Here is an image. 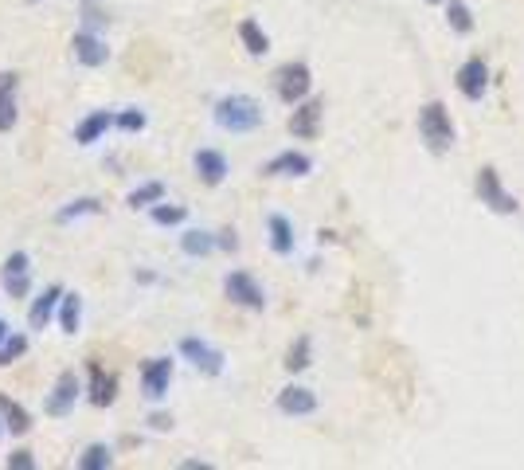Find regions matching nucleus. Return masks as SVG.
<instances>
[{"instance_id":"37","label":"nucleus","mask_w":524,"mask_h":470,"mask_svg":"<svg viewBox=\"0 0 524 470\" xmlns=\"http://www.w3.org/2000/svg\"><path fill=\"white\" fill-rule=\"evenodd\" d=\"M184 470H211V463H200V458H188Z\"/></svg>"},{"instance_id":"26","label":"nucleus","mask_w":524,"mask_h":470,"mask_svg":"<svg viewBox=\"0 0 524 470\" xmlns=\"http://www.w3.org/2000/svg\"><path fill=\"white\" fill-rule=\"evenodd\" d=\"M79 466H82V470H110V466H114V446L90 443L87 451L79 455Z\"/></svg>"},{"instance_id":"17","label":"nucleus","mask_w":524,"mask_h":470,"mask_svg":"<svg viewBox=\"0 0 524 470\" xmlns=\"http://www.w3.org/2000/svg\"><path fill=\"white\" fill-rule=\"evenodd\" d=\"M278 411L282 416H313L317 411V396L302 384H290L278 392Z\"/></svg>"},{"instance_id":"30","label":"nucleus","mask_w":524,"mask_h":470,"mask_svg":"<svg viewBox=\"0 0 524 470\" xmlns=\"http://www.w3.org/2000/svg\"><path fill=\"white\" fill-rule=\"evenodd\" d=\"M23 352H28V337H23V334H8L5 341H0V369H8V364L20 361Z\"/></svg>"},{"instance_id":"22","label":"nucleus","mask_w":524,"mask_h":470,"mask_svg":"<svg viewBox=\"0 0 524 470\" xmlns=\"http://www.w3.org/2000/svg\"><path fill=\"white\" fill-rule=\"evenodd\" d=\"M98 212H102L98 196H79V200H70V204H63L55 212V223H75L82 216H98Z\"/></svg>"},{"instance_id":"14","label":"nucleus","mask_w":524,"mask_h":470,"mask_svg":"<svg viewBox=\"0 0 524 470\" xmlns=\"http://www.w3.org/2000/svg\"><path fill=\"white\" fill-rule=\"evenodd\" d=\"M192 164H196L200 181H204L208 188H216V184H223V181H228V157H223L220 149H196Z\"/></svg>"},{"instance_id":"36","label":"nucleus","mask_w":524,"mask_h":470,"mask_svg":"<svg viewBox=\"0 0 524 470\" xmlns=\"http://www.w3.org/2000/svg\"><path fill=\"white\" fill-rule=\"evenodd\" d=\"M149 428H153V431H173V416H164V411H153V416H149Z\"/></svg>"},{"instance_id":"7","label":"nucleus","mask_w":524,"mask_h":470,"mask_svg":"<svg viewBox=\"0 0 524 470\" xmlns=\"http://www.w3.org/2000/svg\"><path fill=\"white\" fill-rule=\"evenodd\" d=\"M478 200L485 208H493V212H501V216H513L517 212V200L513 193H505V184H501V176H497V169H485L478 173Z\"/></svg>"},{"instance_id":"27","label":"nucleus","mask_w":524,"mask_h":470,"mask_svg":"<svg viewBox=\"0 0 524 470\" xmlns=\"http://www.w3.org/2000/svg\"><path fill=\"white\" fill-rule=\"evenodd\" d=\"M149 216H153V223H161V228H176V223L188 220V208H181V204H164V200H157V204L149 208Z\"/></svg>"},{"instance_id":"25","label":"nucleus","mask_w":524,"mask_h":470,"mask_svg":"<svg viewBox=\"0 0 524 470\" xmlns=\"http://www.w3.org/2000/svg\"><path fill=\"white\" fill-rule=\"evenodd\" d=\"M239 40H243V47L251 55H267L270 52V35L258 28V20H243L239 24Z\"/></svg>"},{"instance_id":"1","label":"nucleus","mask_w":524,"mask_h":470,"mask_svg":"<svg viewBox=\"0 0 524 470\" xmlns=\"http://www.w3.org/2000/svg\"><path fill=\"white\" fill-rule=\"evenodd\" d=\"M262 106L251 99V94H228V99L216 102V126L228 129V134H251V129L262 126Z\"/></svg>"},{"instance_id":"40","label":"nucleus","mask_w":524,"mask_h":470,"mask_svg":"<svg viewBox=\"0 0 524 470\" xmlns=\"http://www.w3.org/2000/svg\"><path fill=\"white\" fill-rule=\"evenodd\" d=\"M5 431H8V428H5V419H0V435H5Z\"/></svg>"},{"instance_id":"3","label":"nucleus","mask_w":524,"mask_h":470,"mask_svg":"<svg viewBox=\"0 0 524 470\" xmlns=\"http://www.w3.org/2000/svg\"><path fill=\"white\" fill-rule=\"evenodd\" d=\"M309 87H313V75H309L305 63H285L274 70V90H278V99L285 106H297L309 99Z\"/></svg>"},{"instance_id":"23","label":"nucleus","mask_w":524,"mask_h":470,"mask_svg":"<svg viewBox=\"0 0 524 470\" xmlns=\"http://www.w3.org/2000/svg\"><path fill=\"white\" fill-rule=\"evenodd\" d=\"M216 235L211 231H200V228H192V231H184L181 235V251L188 255V258H204V255H211L216 251Z\"/></svg>"},{"instance_id":"8","label":"nucleus","mask_w":524,"mask_h":470,"mask_svg":"<svg viewBox=\"0 0 524 470\" xmlns=\"http://www.w3.org/2000/svg\"><path fill=\"white\" fill-rule=\"evenodd\" d=\"M181 357L192 361V369L204 372V376H220L223 372V352L216 345H208L204 337H184L181 341Z\"/></svg>"},{"instance_id":"16","label":"nucleus","mask_w":524,"mask_h":470,"mask_svg":"<svg viewBox=\"0 0 524 470\" xmlns=\"http://www.w3.org/2000/svg\"><path fill=\"white\" fill-rule=\"evenodd\" d=\"M114 126H117L114 110H94L75 126V141H79V146H94V141H102L106 129H114Z\"/></svg>"},{"instance_id":"31","label":"nucleus","mask_w":524,"mask_h":470,"mask_svg":"<svg viewBox=\"0 0 524 470\" xmlns=\"http://www.w3.org/2000/svg\"><path fill=\"white\" fill-rule=\"evenodd\" d=\"M309 349H313V341H309V337H297L294 345H290V352H285V369H290V372L309 369Z\"/></svg>"},{"instance_id":"18","label":"nucleus","mask_w":524,"mask_h":470,"mask_svg":"<svg viewBox=\"0 0 524 470\" xmlns=\"http://www.w3.org/2000/svg\"><path fill=\"white\" fill-rule=\"evenodd\" d=\"M87 396H90L94 408H110L114 400H117V376L106 372L102 364H90V388H87Z\"/></svg>"},{"instance_id":"4","label":"nucleus","mask_w":524,"mask_h":470,"mask_svg":"<svg viewBox=\"0 0 524 470\" xmlns=\"http://www.w3.org/2000/svg\"><path fill=\"white\" fill-rule=\"evenodd\" d=\"M0 287H5L8 298H28L32 294V258L28 251H12L0 267Z\"/></svg>"},{"instance_id":"5","label":"nucleus","mask_w":524,"mask_h":470,"mask_svg":"<svg viewBox=\"0 0 524 470\" xmlns=\"http://www.w3.org/2000/svg\"><path fill=\"white\" fill-rule=\"evenodd\" d=\"M79 392H82L79 372H75V369L59 372V381H55V388H51V396H47L43 411H47V416H55V419L70 416V411H75V400H79Z\"/></svg>"},{"instance_id":"11","label":"nucleus","mask_w":524,"mask_h":470,"mask_svg":"<svg viewBox=\"0 0 524 470\" xmlns=\"http://www.w3.org/2000/svg\"><path fill=\"white\" fill-rule=\"evenodd\" d=\"M321 114H325V102H321V99L297 102L294 114H290V134L302 137V141H313L321 134Z\"/></svg>"},{"instance_id":"33","label":"nucleus","mask_w":524,"mask_h":470,"mask_svg":"<svg viewBox=\"0 0 524 470\" xmlns=\"http://www.w3.org/2000/svg\"><path fill=\"white\" fill-rule=\"evenodd\" d=\"M106 20H110V16H106V12H102L98 5H94V0H82V24H87L90 32L106 28Z\"/></svg>"},{"instance_id":"9","label":"nucleus","mask_w":524,"mask_h":470,"mask_svg":"<svg viewBox=\"0 0 524 470\" xmlns=\"http://www.w3.org/2000/svg\"><path fill=\"white\" fill-rule=\"evenodd\" d=\"M173 369H176V364L169 357L145 361V369H141V392H145V400H164V396H169Z\"/></svg>"},{"instance_id":"38","label":"nucleus","mask_w":524,"mask_h":470,"mask_svg":"<svg viewBox=\"0 0 524 470\" xmlns=\"http://www.w3.org/2000/svg\"><path fill=\"white\" fill-rule=\"evenodd\" d=\"M8 334H12V325H8V322H5V317H0V341H5V337H8Z\"/></svg>"},{"instance_id":"6","label":"nucleus","mask_w":524,"mask_h":470,"mask_svg":"<svg viewBox=\"0 0 524 470\" xmlns=\"http://www.w3.org/2000/svg\"><path fill=\"white\" fill-rule=\"evenodd\" d=\"M223 294H228L235 306H243V310H262V306H267V294H262L255 275H247V270H231V275L223 278Z\"/></svg>"},{"instance_id":"21","label":"nucleus","mask_w":524,"mask_h":470,"mask_svg":"<svg viewBox=\"0 0 524 470\" xmlns=\"http://www.w3.org/2000/svg\"><path fill=\"white\" fill-rule=\"evenodd\" d=\"M267 228H270V247H274V255H294V223L274 212V216L267 220Z\"/></svg>"},{"instance_id":"35","label":"nucleus","mask_w":524,"mask_h":470,"mask_svg":"<svg viewBox=\"0 0 524 470\" xmlns=\"http://www.w3.org/2000/svg\"><path fill=\"white\" fill-rule=\"evenodd\" d=\"M216 243H220V251H239V240H235L231 228H223V231L216 235Z\"/></svg>"},{"instance_id":"19","label":"nucleus","mask_w":524,"mask_h":470,"mask_svg":"<svg viewBox=\"0 0 524 470\" xmlns=\"http://www.w3.org/2000/svg\"><path fill=\"white\" fill-rule=\"evenodd\" d=\"M309 169H313V161L297 149H285V153H278V157H270L267 164H262L267 176H305Z\"/></svg>"},{"instance_id":"12","label":"nucleus","mask_w":524,"mask_h":470,"mask_svg":"<svg viewBox=\"0 0 524 470\" xmlns=\"http://www.w3.org/2000/svg\"><path fill=\"white\" fill-rule=\"evenodd\" d=\"M458 90L466 94L470 102H482L485 90H490V67H485V59H466V63L458 67Z\"/></svg>"},{"instance_id":"32","label":"nucleus","mask_w":524,"mask_h":470,"mask_svg":"<svg viewBox=\"0 0 524 470\" xmlns=\"http://www.w3.org/2000/svg\"><path fill=\"white\" fill-rule=\"evenodd\" d=\"M145 126H149V118H145V110H137V106H129V110L117 114V129H122V134H141Z\"/></svg>"},{"instance_id":"39","label":"nucleus","mask_w":524,"mask_h":470,"mask_svg":"<svg viewBox=\"0 0 524 470\" xmlns=\"http://www.w3.org/2000/svg\"><path fill=\"white\" fill-rule=\"evenodd\" d=\"M426 5H446V0H426Z\"/></svg>"},{"instance_id":"29","label":"nucleus","mask_w":524,"mask_h":470,"mask_svg":"<svg viewBox=\"0 0 524 470\" xmlns=\"http://www.w3.org/2000/svg\"><path fill=\"white\" fill-rule=\"evenodd\" d=\"M446 24L458 35H470L473 32V16H470V8L462 5V0H446Z\"/></svg>"},{"instance_id":"41","label":"nucleus","mask_w":524,"mask_h":470,"mask_svg":"<svg viewBox=\"0 0 524 470\" xmlns=\"http://www.w3.org/2000/svg\"><path fill=\"white\" fill-rule=\"evenodd\" d=\"M32 5H35V0H32Z\"/></svg>"},{"instance_id":"24","label":"nucleus","mask_w":524,"mask_h":470,"mask_svg":"<svg viewBox=\"0 0 524 470\" xmlns=\"http://www.w3.org/2000/svg\"><path fill=\"white\" fill-rule=\"evenodd\" d=\"M82 325V298L79 294H63V302H59V329L63 334H79Z\"/></svg>"},{"instance_id":"10","label":"nucleus","mask_w":524,"mask_h":470,"mask_svg":"<svg viewBox=\"0 0 524 470\" xmlns=\"http://www.w3.org/2000/svg\"><path fill=\"white\" fill-rule=\"evenodd\" d=\"M70 55H75V63H82V67H102L106 59H110V47H106V40L98 32L82 28V32H75V40H70Z\"/></svg>"},{"instance_id":"15","label":"nucleus","mask_w":524,"mask_h":470,"mask_svg":"<svg viewBox=\"0 0 524 470\" xmlns=\"http://www.w3.org/2000/svg\"><path fill=\"white\" fill-rule=\"evenodd\" d=\"M63 294H67V290L51 282V287H47V290L40 294V298L32 302V310H28V325H32V329H47V325H51V317L59 314V302H63Z\"/></svg>"},{"instance_id":"2","label":"nucleus","mask_w":524,"mask_h":470,"mask_svg":"<svg viewBox=\"0 0 524 470\" xmlns=\"http://www.w3.org/2000/svg\"><path fill=\"white\" fill-rule=\"evenodd\" d=\"M419 134L431 153H446L454 146V122H450V110L443 102H426L419 110Z\"/></svg>"},{"instance_id":"13","label":"nucleus","mask_w":524,"mask_h":470,"mask_svg":"<svg viewBox=\"0 0 524 470\" xmlns=\"http://www.w3.org/2000/svg\"><path fill=\"white\" fill-rule=\"evenodd\" d=\"M16 90H20V75L16 70H0V134H8L20 118L16 106Z\"/></svg>"},{"instance_id":"20","label":"nucleus","mask_w":524,"mask_h":470,"mask_svg":"<svg viewBox=\"0 0 524 470\" xmlns=\"http://www.w3.org/2000/svg\"><path fill=\"white\" fill-rule=\"evenodd\" d=\"M0 419H5V428H8L12 435H28V431H32V416L23 411V404L8 400L5 392H0Z\"/></svg>"},{"instance_id":"34","label":"nucleus","mask_w":524,"mask_h":470,"mask_svg":"<svg viewBox=\"0 0 524 470\" xmlns=\"http://www.w3.org/2000/svg\"><path fill=\"white\" fill-rule=\"evenodd\" d=\"M5 466L8 470H35V458H32V451H12L5 458Z\"/></svg>"},{"instance_id":"28","label":"nucleus","mask_w":524,"mask_h":470,"mask_svg":"<svg viewBox=\"0 0 524 470\" xmlns=\"http://www.w3.org/2000/svg\"><path fill=\"white\" fill-rule=\"evenodd\" d=\"M157 200H164V184H161V181H149V184L134 188L126 204H129V208H153V204H157Z\"/></svg>"}]
</instances>
